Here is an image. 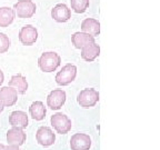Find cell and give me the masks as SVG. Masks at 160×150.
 <instances>
[{
	"instance_id": "cell-1",
	"label": "cell",
	"mask_w": 160,
	"mask_h": 150,
	"mask_svg": "<svg viewBox=\"0 0 160 150\" xmlns=\"http://www.w3.org/2000/svg\"><path fill=\"white\" fill-rule=\"evenodd\" d=\"M61 63V58L57 52L53 51H47L43 52L38 59V66L40 70L43 72H52L56 71L57 68Z\"/></svg>"
},
{
	"instance_id": "cell-2",
	"label": "cell",
	"mask_w": 160,
	"mask_h": 150,
	"mask_svg": "<svg viewBox=\"0 0 160 150\" xmlns=\"http://www.w3.org/2000/svg\"><path fill=\"white\" fill-rule=\"evenodd\" d=\"M77 101L80 107L85 108V109L91 108L96 106V103L99 101V92L93 88H86L79 92Z\"/></svg>"
},
{
	"instance_id": "cell-3",
	"label": "cell",
	"mask_w": 160,
	"mask_h": 150,
	"mask_svg": "<svg viewBox=\"0 0 160 150\" xmlns=\"http://www.w3.org/2000/svg\"><path fill=\"white\" fill-rule=\"evenodd\" d=\"M13 9L18 18L26 19V18H31L35 15L37 7L32 0H19L18 2L15 3Z\"/></svg>"
},
{
	"instance_id": "cell-4",
	"label": "cell",
	"mask_w": 160,
	"mask_h": 150,
	"mask_svg": "<svg viewBox=\"0 0 160 150\" xmlns=\"http://www.w3.org/2000/svg\"><path fill=\"white\" fill-rule=\"evenodd\" d=\"M50 121H51V126L53 127V129L60 135L68 133L71 130V127H72L71 120L61 112H57L53 116H51Z\"/></svg>"
},
{
	"instance_id": "cell-5",
	"label": "cell",
	"mask_w": 160,
	"mask_h": 150,
	"mask_svg": "<svg viewBox=\"0 0 160 150\" xmlns=\"http://www.w3.org/2000/svg\"><path fill=\"white\" fill-rule=\"evenodd\" d=\"M76 76H77V67L71 63H67L56 75V82L59 86H68L76 79Z\"/></svg>"
},
{
	"instance_id": "cell-6",
	"label": "cell",
	"mask_w": 160,
	"mask_h": 150,
	"mask_svg": "<svg viewBox=\"0 0 160 150\" xmlns=\"http://www.w3.org/2000/svg\"><path fill=\"white\" fill-rule=\"evenodd\" d=\"M66 91L62 89H53L47 97V106L51 110H59L66 102Z\"/></svg>"
},
{
	"instance_id": "cell-7",
	"label": "cell",
	"mask_w": 160,
	"mask_h": 150,
	"mask_svg": "<svg viewBox=\"0 0 160 150\" xmlns=\"http://www.w3.org/2000/svg\"><path fill=\"white\" fill-rule=\"evenodd\" d=\"M90 147H91V138L87 133H75L70 139L71 150H89Z\"/></svg>"
},
{
	"instance_id": "cell-8",
	"label": "cell",
	"mask_w": 160,
	"mask_h": 150,
	"mask_svg": "<svg viewBox=\"0 0 160 150\" xmlns=\"http://www.w3.org/2000/svg\"><path fill=\"white\" fill-rule=\"evenodd\" d=\"M37 142L42 147H50L56 141V135L49 127H40L36 133Z\"/></svg>"
},
{
	"instance_id": "cell-9",
	"label": "cell",
	"mask_w": 160,
	"mask_h": 150,
	"mask_svg": "<svg viewBox=\"0 0 160 150\" xmlns=\"http://www.w3.org/2000/svg\"><path fill=\"white\" fill-rule=\"evenodd\" d=\"M38 31L36 27L31 25H27L22 27L19 31V40L20 42L25 46H31L37 41Z\"/></svg>"
},
{
	"instance_id": "cell-10",
	"label": "cell",
	"mask_w": 160,
	"mask_h": 150,
	"mask_svg": "<svg viewBox=\"0 0 160 150\" xmlns=\"http://www.w3.org/2000/svg\"><path fill=\"white\" fill-rule=\"evenodd\" d=\"M51 17L57 22H67L71 18V10L65 3H58L51 10Z\"/></svg>"
},
{
	"instance_id": "cell-11",
	"label": "cell",
	"mask_w": 160,
	"mask_h": 150,
	"mask_svg": "<svg viewBox=\"0 0 160 150\" xmlns=\"http://www.w3.org/2000/svg\"><path fill=\"white\" fill-rule=\"evenodd\" d=\"M26 139H27V136H26L23 129H21V128L12 127L10 130H8L7 141L9 145L22 146L26 142Z\"/></svg>"
},
{
	"instance_id": "cell-12",
	"label": "cell",
	"mask_w": 160,
	"mask_h": 150,
	"mask_svg": "<svg viewBox=\"0 0 160 150\" xmlns=\"http://www.w3.org/2000/svg\"><path fill=\"white\" fill-rule=\"evenodd\" d=\"M0 99L5 107H12L18 100V92L9 86L2 87L0 88Z\"/></svg>"
},
{
	"instance_id": "cell-13",
	"label": "cell",
	"mask_w": 160,
	"mask_h": 150,
	"mask_svg": "<svg viewBox=\"0 0 160 150\" xmlns=\"http://www.w3.org/2000/svg\"><path fill=\"white\" fill-rule=\"evenodd\" d=\"M8 86L13 88V89H15L18 93H20V95H25L28 90L27 79H26L22 75H20V73L13 75L12 77H11V79L9 80Z\"/></svg>"
},
{
	"instance_id": "cell-14",
	"label": "cell",
	"mask_w": 160,
	"mask_h": 150,
	"mask_svg": "<svg viewBox=\"0 0 160 150\" xmlns=\"http://www.w3.org/2000/svg\"><path fill=\"white\" fill-rule=\"evenodd\" d=\"M28 122H29L28 116L23 111L17 110V111H12V112L10 113L9 123L12 127H18V128H21V129H25V128L28 127Z\"/></svg>"
},
{
	"instance_id": "cell-15",
	"label": "cell",
	"mask_w": 160,
	"mask_h": 150,
	"mask_svg": "<svg viewBox=\"0 0 160 150\" xmlns=\"http://www.w3.org/2000/svg\"><path fill=\"white\" fill-rule=\"evenodd\" d=\"M71 42L77 49H82L85 46L89 45V43L95 42V37L88 35L86 32H75L71 36Z\"/></svg>"
},
{
	"instance_id": "cell-16",
	"label": "cell",
	"mask_w": 160,
	"mask_h": 150,
	"mask_svg": "<svg viewBox=\"0 0 160 150\" xmlns=\"http://www.w3.org/2000/svg\"><path fill=\"white\" fill-rule=\"evenodd\" d=\"M99 55H100V47L96 42L89 43V45L85 46L81 49V58L85 61H88V62L93 61L96 58L99 57Z\"/></svg>"
},
{
	"instance_id": "cell-17",
	"label": "cell",
	"mask_w": 160,
	"mask_h": 150,
	"mask_svg": "<svg viewBox=\"0 0 160 150\" xmlns=\"http://www.w3.org/2000/svg\"><path fill=\"white\" fill-rule=\"evenodd\" d=\"M81 30L82 32L96 37V36H99L100 33V23L98 20L93 18H87L81 22Z\"/></svg>"
},
{
	"instance_id": "cell-18",
	"label": "cell",
	"mask_w": 160,
	"mask_h": 150,
	"mask_svg": "<svg viewBox=\"0 0 160 150\" xmlns=\"http://www.w3.org/2000/svg\"><path fill=\"white\" fill-rule=\"evenodd\" d=\"M29 113L33 120L41 121V120H43V118L46 117L47 109H46L43 102H41V101H35V102L31 103V106L29 107Z\"/></svg>"
},
{
	"instance_id": "cell-19",
	"label": "cell",
	"mask_w": 160,
	"mask_h": 150,
	"mask_svg": "<svg viewBox=\"0 0 160 150\" xmlns=\"http://www.w3.org/2000/svg\"><path fill=\"white\" fill-rule=\"evenodd\" d=\"M15 11L9 7H1L0 8V27L6 28L11 25L15 19Z\"/></svg>"
},
{
	"instance_id": "cell-20",
	"label": "cell",
	"mask_w": 160,
	"mask_h": 150,
	"mask_svg": "<svg viewBox=\"0 0 160 150\" xmlns=\"http://www.w3.org/2000/svg\"><path fill=\"white\" fill-rule=\"evenodd\" d=\"M71 9L77 13H83L89 7V0H70Z\"/></svg>"
},
{
	"instance_id": "cell-21",
	"label": "cell",
	"mask_w": 160,
	"mask_h": 150,
	"mask_svg": "<svg viewBox=\"0 0 160 150\" xmlns=\"http://www.w3.org/2000/svg\"><path fill=\"white\" fill-rule=\"evenodd\" d=\"M10 47V39L5 33L0 32V53H5L9 50Z\"/></svg>"
},
{
	"instance_id": "cell-22",
	"label": "cell",
	"mask_w": 160,
	"mask_h": 150,
	"mask_svg": "<svg viewBox=\"0 0 160 150\" xmlns=\"http://www.w3.org/2000/svg\"><path fill=\"white\" fill-rule=\"evenodd\" d=\"M3 150H20V149H19V146L17 145H8L5 146V149Z\"/></svg>"
},
{
	"instance_id": "cell-23",
	"label": "cell",
	"mask_w": 160,
	"mask_h": 150,
	"mask_svg": "<svg viewBox=\"0 0 160 150\" xmlns=\"http://www.w3.org/2000/svg\"><path fill=\"white\" fill-rule=\"evenodd\" d=\"M3 80H5V75H3V72L0 70V86L3 83Z\"/></svg>"
},
{
	"instance_id": "cell-24",
	"label": "cell",
	"mask_w": 160,
	"mask_h": 150,
	"mask_svg": "<svg viewBox=\"0 0 160 150\" xmlns=\"http://www.w3.org/2000/svg\"><path fill=\"white\" fill-rule=\"evenodd\" d=\"M3 108H5V106H3V102L1 101V99H0V113L3 111Z\"/></svg>"
},
{
	"instance_id": "cell-25",
	"label": "cell",
	"mask_w": 160,
	"mask_h": 150,
	"mask_svg": "<svg viewBox=\"0 0 160 150\" xmlns=\"http://www.w3.org/2000/svg\"><path fill=\"white\" fill-rule=\"evenodd\" d=\"M3 149H5V145L0 143V150H3Z\"/></svg>"
}]
</instances>
